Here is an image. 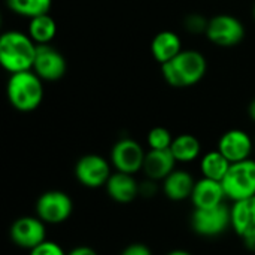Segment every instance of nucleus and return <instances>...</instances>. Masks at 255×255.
Wrapping results in <instances>:
<instances>
[{
  "label": "nucleus",
  "mask_w": 255,
  "mask_h": 255,
  "mask_svg": "<svg viewBox=\"0 0 255 255\" xmlns=\"http://www.w3.org/2000/svg\"><path fill=\"white\" fill-rule=\"evenodd\" d=\"M37 45L22 31L9 30L0 37V63L10 75L33 70Z\"/></svg>",
  "instance_id": "1"
},
{
  "label": "nucleus",
  "mask_w": 255,
  "mask_h": 255,
  "mask_svg": "<svg viewBox=\"0 0 255 255\" xmlns=\"http://www.w3.org/2000/svg\"><path fill=\"white\" fill-rule=\"evenodd\" d=\"M232 230L242 239L248 250L255 251V196L235 202L230 208Z\"/></svg>",
  "instance_id": "12"
},
{
  "label": "nucleus",
  "mask_w": 255,
  "mask_h": 255,
  "mask_svg": "<svg viewBox=\"0 0 255 255\" xmlns=\"http://www.w3.org/2000/svg\"><path fill=\"white\" fill-rule=\"evenodd\" d=\"M208 70L206 57L196 49H184L173 60L161 64L164 81L175 88H188L199 84Z\"/></svg>",
  "instance_id": "2"
},
{
  "label": "nucleus",
  "mask_w": 255,
  "mask_h": 255,
  "mask_svg": "<svg viewBox=\"0 0 255 255\" xmlns=\"http://www.w3.org/2000/svg\"><path fill=\"white\" fill-rule=\"evenodd\" d=\"M206 37L217 46L232 48L239 45L245 37L244 22L230 13H220L209 18Z\"/></svg>",
  "instance_id": "7"
},
{
  "label": "nucleus",
  "mask_w": 255,
  "mask_h": 255,
  "mask_svg": "<svg viewBox=\"0 0 255 255\" xmlns=\"http://www.w3.org/2000/svg\"><path fill=\"white\" fill-rule=\"evenodd\" d=\"M255 145L251 136L241 128L227 130L218 140V151L232 164L250 160Z\"/></svg>",
  "instance_id": "13"
},
{
  "label": "nucleus",
  "mask_w": 255,
  "mask_h": 255,
  "mask_svg": "<svg viewBox=\"0 0 255 255\" xmlns=\"http://www.w3.org/2000/svg\"><path fill=\"white\" fill-rule=\"evenodd\" d=\"M67 255H99L96 250H93L91 247H85V245H81V247H75L73 250H70Z\"/></svg>",
  "instance_id": "28"
},
{
  "label": "nucleus",
  "mask_w": 255,
  "mask_h": 255,
  "mask_svg": "<svg viewBox=\"0 0 255 255\" xmlns=\"http://www.w3.org/2000/svg\"><path fill=\"white\" fill-rule=\"evenodd\" d=\"M6 4L13 13L31 19L49 13L52 0H6Z\"/></svg>",
  "instance_id": "22"
},
{
  "label": "nucleus",
  "mask_w": 255,
  "mask_h": 255,
  "mask_svg": "<svg viewBox=\"0 0 255 255\" xmlns=\"http://www.w3.org/2000/svg\"><path fill=\"white\" fill-rule=\"evenodd\" d=\"M194 185H196V179L190 172L182 169H175L163 181V193L169 200L182 202L191 197Z\"/></svg>",
  "instance_id": "18"
},
{
  "label": "nucleus",
  "mask_w": 255,
  "mask_h": 255,
  "mask_svg": "<svg viewBox=\"0 0 255 255\" xmlns=\"http://www.w3.org/2000/svg\"><path fill=\"white\" fill-rule=\"evenodd\" d=\"M145 157L146 152L142 145L131 137L120 139L111 151V161L115 170L128 175H134L143 169Z\"/></svg>",
  "instance_id": "9"
},
{
  "label": "nucleus",
  "mask_w": 255,
  "mask_h": 255,
  "mask_svg": "<svg viewBox=\"0 0 255 255\" xmlns=\"http://www.w3.org/2000/svg\"><path fill=\"white\" fill-rule=\"evenodd\" d=\"M208 24H209V19L200 13H188L184 19L185 30L193 34H202V33L206 34Z\"/></svg>",
  "instance_id": "24"
},
{
  "label": "nucleus",
  "mask_w": 255,
  "mask_h": 255,
  "mask_svg": "<svg viewBox=\"0 0 255 255\" xmlns=\"http://www.w3.org/2000/svg\"><path fill=\"white\" fill-rule=\"evenodd\" d=\"M120 255H152V253L145 244H130Z\"/></svg>",
  "instance_id": "26"
},
{
  "label": "nucleus",
  "mask_w": 255,
  "mask_h": 255,
  "mask_svg": "<svg viewBox=\"0 0 255 255\" xmlns=\"http://www.w3.org/2000/svg\"><path fill=\"white\" fill-rule=\"evenodd\" d=\"M182 51V40L179 34L172 30H163L157 33L151 42V54L160 64L169 63Z\"/></svg>",
  "instance_id": "17"
},
{
  "label": "nucleus",
  "mask_w": 255,
  "mask_h": 255,
  "mask_svg": "<svg viewBox=\"0 0 255 255\" xmlns=\"http://www.w3.org/2000/svg\"><path fill=\"white\" fill-rule=\"evenodd\" d=\"M166 255H191L188 251H184V250H175V251H170L169 254Z\"/></svg>",
  "instance_id": "30"
},
{
  "label": "nucleus",
  "mask_w": 255,
  "mask_h": 255,
  "mask_svg": "<svg viewBox=\"0 0 255 255\" xmlns=\"http://www.w3.org/2000/svg\"><path fill=\"white\" fill-rule=\"evenodd\" d=\"M36 217L48 226H57L70 218L73 214V200L60 190L45 191L36 200Z\"/></svg>",
  "instance_id": "5"
},
{
  "label": "nucleus",
  "mask_w": 255,
  "mask_h": 255,
  "mask_svg": "<svg viewBox=\"0 0 255 255\" xmlns=\"http://www.w3.org/2000/svg\"><path fill=\"white\" fill-rule=\"evenodd\" d=\"M67 70L64 55L51 45H37V52L33 64V72L46 82L60 81Z\"/></svg>",
  "instance_id": "11"
},
{
  "label": "nucleus",
  "mask_w": 255,
  "mask_h": 255,
  "mask_svg": "<svg viewBox=\"0 0 255 255\" xmlns=\"http://www.w3.org/2000/svg\"><path fill=\"white\" fill-rule=\"evenodd\" d=\"M170 152L173 154V157L178 163H191L200 157L202 145L196 136H193L190 133H184L173 139Z\"/></svg>",
  "instance_id": "19"
},
{
  "label": "nucleus",
  "mask_w": 255,
  "mask_h": 255,
  "mask_svg": "<svg viewBox=\"0 0 255 255\" xmlns=\"http://www.w3.org/2000/svg\"><path fill=\"white\" fill-rule=\"evenodd\" d=\"M190 199L193 202L194 209H211V208H217L223 205L227 196H226L223 182L202 178L196 181V185Z\"/></svg>",
  "instance_id": "14"
},
{
  "label": "nucleus",
  "mask_w": 255,
  "mask_h": 255,
  "mask_svg": "<svg viewBox=\"0 0 255 255\" xmlns=\"http://www.w3.org/2000/svg\"><path fill=\"white\" fill-rule=\"evenodd\" d=\"M248 115H250V118L255 123V99L251 100V103L248 106Z\"/></svg>",
  "instance_id": "29"
},
{
  "label": "nucleus",
  "mask_w": 255,
  "mask_h": 255,
  "mask_svg": "<svg viewBox=\"0 0 255 255\" xmlns=\"http://www.w3.org/2000/svg\"><path fill=\"white\" fill-rule=\"evenodd\" d=\"M176 160L173 157V154L170 152V149H164V151H154L149 149L146 152L145 157V163H143V172L146 175L148 179L151 181H164L175 169H176Z\"/></svg>",
  "instance_id": "16"
},
{
  "label": "nucleus",
  "mask_w": 255,
  "mask_h": 255,
  "mask_svg": "<svg viewBox=\"0 0 255 255\" xmlns=\"http://www.w3.org/2000/svg\"><path fill=\"white\" fill-rule=\"evenodd\" d=\"M173 139L175 137L172 136V133L166 127H154L149 130L146 142H148L149 149L164 151V149H170Z\"/></svg>",
  "instance_id": "23"
},
{
  "label": "nucleus",
  "mask_w": 255,
  "mask_h": 255,
  "mask_svg": "<svg viewBox=\"0 0 255 255\" xmlns=\"http://www.w3.org/2000/svg\"><path fill=\"white\" fill-rule=\"evenodd\" d=\"M28 255H67V253H64V250L58 244L52 241H45L43 244L31 250Z\"/></svg>",
  "instance_id": "25"
},
{
  "label": "nucleus",
  "mask_w": 255,
  "mask_h": 255,
  "mask_svg": "<svg viewBox=\"0 0 255 255\" xmlns=\"http://www.w3.org/2000/svg\"><path fill=\"white\" fill-rule=\"evenodd\" d=\"M253 15H254V19H255V3H254V7H253Z\"/></svg>",
  "instance_id": "31"
},
{
  "label": "nucleus",
  "mask_w": 255,
  "mask_h": 255,
  "mask_svg": "<svg viewBox=\"0 0 255 255\" xmlns=\"http://www.w3.org/2000/svg\"><path fill=\"white\" fill-rule=\"evenodd\" d=\"M191 227L202 238H217L232 229L230 208L223 203L211 209H194L191 214Z\"/></svg>",
  "instance_id": "6"
},
{
  "label": "nucleus",
  "mask_w": 255,
  "mask_h": 255,
  "mask_svg": "<svg viewBox=\"0 0 255 255\" xmlns=\"http://www.w3.org/2000/svg\"><path fill=\"white\" fill-rule=\"evenodd\" d=\"M223 187L229 200L241 202L255 196V160L250 158L233 163L223 179Z\"/></svg>",
  "instance_id": "4"
},
{
  "label": "nucleus",
  "mask_w": 255,
  "mask_h": 255,
  "mask_svg": "<svg viewBox=\"0 0 255 255\" xmlns=\"http://www.w3.org/2000/svg\"><path fill=\"white\" fill-rule=\"evenodd\" d=\"M27 34L36 45H49L57 34V22L49 13L31 18L28 22Z\"/></svg>",
  "instance_id": "21"
},
{
  "label": "nucleus",
  "mask_w": 255,
  "mask_h": 255,
  "mask_svg": "<svg viewBox=\"0 0 255 255\" xmlns=\"http://www.w3.org/2000/svg\"><path fill=\"white\" fill-rule=\"evenodd\" d=\"M108 196L121 205L131 203L139 196V184L134 179V175L123 173V172H114L109 178V181L105 185Z\"/></svg>",
  "instance_id": "15"
},
{
  "label": "nucleus",
  "mask_w": 255,
  "mask_h": 255,
  "mask_svg": "<svg viewBox=\"0 0 255 255\" xmlns=\"http://www.w3.org/2000/svg\"><path fill=\"white\" fill-rule=\"evenodd\" d=\"M232 163L217 149V151H209L200 158V172L203 178L212 179L223 182L226 178Z\"/></svg>",
  "instance_id": "20"
},
{
  "label": "nucleus",
  "mask_w": 255,
  "mask_h": 255,
  "mask_svg": "<svg viewBox=\"0 0 255 255\" xmlns=\"http://www.w3.org/2000/svg\"><path fill=\"white\" fill-rule=\"evenodd\" d=\"M112 173L111 163L99 154L82 155L75 164V176L87 188L105 187Z\"/></svg>",
  "instance_id": "8"
},
{
  "label": "nucleus",
  "mask_w": 255,
  "mask_h": 255,
  "mask_svg": "<svg viewBox=\"0 0 255 255\" xmlns=\"http://www.w3.org/2000/svg\"><path fill=\"white\" fill-rule=\"evenodd\" d=\"M6 96L13 109L33 112L43 100V81L33 70L13 73L7 79Z\"/></svg>",
  "instance_id": "3"
},
{
  "label": "nucleus",
  "mask_w": 255,
  "mask_h": 255,
  "mask_svg": "<svg viewBox=\"0 0 255 255\" xmlns=\"http://www.w3.org/2000/svg\"><path fill=\"white\" fill-rule=\"evenodd\" d=\"M10 241L22 250H34L46 239V224L37 217H19L9 229Z\"/></svg>",
  "instance_id": "10"
},
{
  "label": "nucleus",
  "mask_w": 255,
  "mask_h": 255,
  "mask_svg": "<svg viewBox=\"0 0 255 255\" xmlns=\"http://www.w3.org/2000/svg\"><path fill=\"white\" fill-rule=\"evenodd\" d=\"M157 191V187H155V181H151L148 179L143 185H139V194L145 196V197H151L154 196V193Z\"/></svg>",
  "instance_id": "27"
}]
</instances>
